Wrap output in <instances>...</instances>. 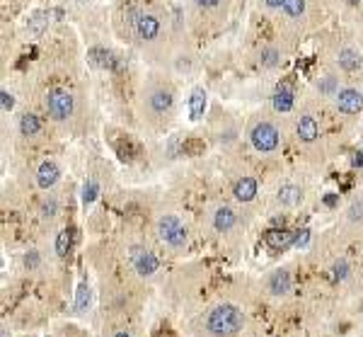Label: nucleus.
Masks as SVG:
<instances>
[{
	"label": "nucleus",
	"instance_id": "c756f323",
	"mask_svg": "<svg viewBox=\"0 0 363 337\" xmlns=\"http://www.w3.org/2000/svg\"><path fill=\"white\" fill-rule=\"evenodd\" d=\"M346 272H349V267H346V262L341 260V262H336L334 265V279H344L346 277Z\"/></svg>",
	"mask_w": 363,
	"mask_h": 337
},
{
	"label": "nucleus",
	"instance_id": "f704fd0d",
	"mask_svg": "<svg viewBox=\"0 0 363 337\" xmlns=\"http://www.w3.org/2000/svg\"><path fill=\"white\" fill-rule=\"evenodd\" d=\"M201 148H204V143H196V141H189V143L184 146V151H192V153H194V151H201Z\"/></svg>",
	"mask_w": 363,
	"mask_h": 337
},
{
	"label": "nucleus",
	"instance_id": "7c9ffc66",
	"mask_svg": "<svg viewBox=\"0 0 363 337\" xmlns=\"http://www.w3.org/2000/svg\"><path fill=\"white\" fill-rule=\"evenodd\" d=\"M276 92H293V80H291V78L281 80V83L276 85Z\"/></svg>",
	"mask_w": 363,
	"mask_h": 337
},
{
	"label": "nucleus",
	"instance_id": "6e6552de",
	"mask_svg": "<svg viewBox=\"0 0 363 337\" xmlns=\"http://www.w3.org/2000/svg\"><path fill=\"white\" fill-rule=\"evenodd\" d=\"M58 165L56 163H51V160H46V163H42L39 165V172H37V182H39V187L42 189H49V187H54V184L58 182Z\"/></svg>",
	"mask_w": 363,
	"mask_h": 337
},
{
	"label": "nucleus",
	"instance_id": "2eb2a0df",
	"mask_svg": "<svg viewBox=\"0 0 363 337\" xmlns=\"http://www.w3.org/2000/svg\"><path fill=\"white\" fill-rule=\"evenodd\" d=\"M300 199H303V192L298 187H293V184H283L279 189V201L283 206H298Z\"/></svg>",
	"mask_w": 363,
	"mask_h": 337
},
{
	"label": "nucleus",
	"instance_id": "b1692460",
	"mask_svg": "<svg viewBox=\"0 0 363 337\" xmlns=\"http://www.w3.org/2000/svg\"><path fill=\"white\" fill-rule=\"evenodd\" d=\"M283 10L291 15V17H300L305 13V0H286L283 3Z\"/></svg>",
	"mask_w": 363,
	"mask_h": 337
},
{
	"label": "nucleus",
	"instance_id": "423d86ee",
	"mask_svg": "<svg viewBox=\"0 0 363 337\" xmlns=\"http://www.w3.org/2000/svg\"><path fill=\"white\" fill-rule=\"evenodd\" d=\"M336 107H339V112L344 114H358L363 107V97L356 90H341L336 95Z\"/></svg>",
	"mask_w": 363,
	"mask_h": 337
},
{
	"label": "nucleus",
	"instance_id": "9b49d317",
	"mask_svg": "<svg viewBox=\"0 0 363 337\" xmlns=\"http://www.w3.org/2000/svg\"><path fill=\"white\" fill-rule=\"evenodd\" d=\"M204 109H206V92L201 87H196L194 92H192V97H189V114H192V119L199 122L204 117Z\"/></svg>",
	"mask_w": 363,
	"mask_h": 337
},
{
	"label": "nucleus",
	"instance_id": "0eeeda50",
	"mask_svg": "<svg viewBox=\"0 0 363 337\" xmlns=\"http://www.w3.org/2000/svg\"><path fill=\"white\" fill-rule=\"evenodd\" d=\"M133 29L140 39H155L157 32H160V22L155 20L153 15H138L133 20Z\"/></svg>",
	"mask_w": 363,
	"mask_h": 337
},
{
	"label": "nucleus",
	"instance_id": "cd10ccee",
	"mask_svg": "<svg viewBox=\"0 0 363 337\" xmlns=\"http://www.w3.org/2000/svg\"><path fill=\"white\" fill-rule=\"evenodd\" d=\"M0 104H3V109H5V112H10V109L15 107V97L8 92V90H3V92H0Z\"/></svg>",
	"mask_w": 363,
	"mask_h": 337
},
{
	"label": "nucleus",
	"instance_id": "f03ea898",
	"mask_svg": "<svg viewBox=\"0 0 363 337\" xmlns=\"http://www.w3.org/2000/svg\"><path fill=\"white\" fill-rule=\"evenodd\" d=\"M252 146H254L257 151H262V153L274 151V148L279 146V131H276V127L269 124V122L257 124L254 131H252Z\"/></svg>",
	"mask_w": 363,
	"mask_h": 337
},
{
	"label": "nucleus",
	"instance_id": "bb28decb",
	"mask_svg": "<svg viewBox=\"0 0 363 337\" xmlns=\"http://www.w3.org/2000/svg\"><path fill=\"white\" fill-rule=\"evenodd\" d=\"M334 90H336V80L332 78V75H327V78L320 83V92H324V95H332Z\"/></svg>",
	"mask_w": 363,
	"mask_h": 337
},
{
	"label": "nucleus",
	"instance_id": "20e7f679",
	"mask_svg": "<svg viewBox=\"0 0 363 337\" xmlns=\"http://www.w3.org/2000/svg\"><path fill=\"white\" fill-rule=\"evenodd\" d=\"M160 238L169 243L172 248H182L187 243V231H184V226L179 223L177 216H165L160 221Z\"/></svg>",
	"mask_w": 363,
	"mask_h": 337
},
{
	"label": "nucleus",
	"instance_id": "c85d7f7f",
	"mask_svg": "<svg viewBox=\"0 0 363 337\" xmlns=\"http://www.w3.org/2000/svg\"><path fill=\"white\" fill-rule=\"evenodd\" d=\"M307 240H310V231L303 228V231H298V233L293 236V245L295 248H303V245H307Z\"/></svg>",
	"mask_w": 363,
	"mask_h": 337
},
{
	"label": "nucleus",
	"instance_id": "4c0bfd02",
	"mask_svg": "<svg viewBox=\"0 0 363 337\" xmlns=\"http://www.w3.org/2000/svg\"><path fill=\"white\" fill-rule=\"evenodd\" d=\"M283 3H286V0H266V5H269V8H281Z\"/></svg>",
	"mask_w": 363,
	"mask_h": 337
},
{
	"label": "nucleus",
	"instance_id": "aec40b11",
	"mask_svg": "<svg viewBox=\"0 0 363 337\" xmlns=\"http://www.w3.org/2000/svg\"><path fill=\"white\" fill-rule=\"evenodd\" d=\"M90 286L87 284H80L78 286V291H75V308H78V313H85V310L90 308Z\"/></svg>",
	"mask_w": 363,
	"mask_h": 337
},
{
	"label": "nucleus",
	"instance_id": "e433bc0d",
	"mask_svg": "<svg viewBox=\"0 0 363 337\" xmlns=\"http://www.w3.org/2000/svg\"><path fill=\"white\" fill-rule=\"evenodd\" d=\"M324 204H327V206H334L336 197H334V194H327V197H324Z\"/></svg>",
	"mask_w": 363,
	"mask_h": 337
},
{
	"label": "nucleus",
	"instance_id": "c9c22d12",
	"mask_svg": "<svg viewBox=\"0 0 363 337\" xmlns=\"http://www.w3.org/2000/svg\"><path fill=\"white\" fill-rule=\"evenodd\" d=\"M54 211H56V201H49V204H44V216H54Z\"/></svg>",
	"mask_w": 363,
	"mask_h": 337
},
{
	"label": "nucleus",
	"instance_id": "2f4dec72",
	"mask_svg": "<svg viewBox=\"0 0 363 337\" xmlns=\"http://www.w3.org/2000/svg\"><path fill=\"white\" fill-rule=\"evenodd\" d=\"M358 218H363V201L351 206V221H358Z\"/></svg>",
	"mask_w": 363,
	"mask_h": 337
},
{
	"label": "nucleus",
	"instance_id": "a211bd4d",
	"mask_svg": "<svg viewBox=\"0 0 363 337\" xmlns=\"http://www.w3.org/2000/svg\"><path fill=\"white\" fill-rule=\"evenodd\" d=\"M150 107H153L157 114L167 112L169 107H172V95H169V92H165V90H157V92H153V97H150Z\"/></svg>",
	"mask_w": 363,
	"mask_h": 337
},
{
	"label": "nucleus",
	"instance_id": "f257e3e1",
	"mask_svg": "<svg viewBox=\"0 0 363 337\" xmlns=\"http://www.w3.org/2000/svg\"><path fill=\"white\" fill-rule=\"evenodd\" d=\"M242 327V313L235 306H218L209 315V330L218 337H233Z\"/></svg>",
	"mask_w": 363,
	"mask_h": 337
},
{
	"label": "nucleus",
	"instance_id": "ea45409f",
	"mask_svg": "<svg viewBox=\"0 0 363 337\" xmlns=\"http://www.w3.org/2000/svg\"><path fill=\"white\" fill-rule=\"evenodd\" d=\"M114 337H131V335H128V332H116Z\"/></svg>",
	"mask_w": 363,
	"mask_h": 337
},
{
	"label": "nucleus",
	"instance_id": "393cba45",
	"mask_svg": "<svg viewBox=\"0 0 363 337\" xmlns=\"http://www.w3.org/2000/svg\"><path fill=\"white\" fill-rule=\"evenodd\" d=\"M279 58H281V54L276 49H264V51H262V63H264L266 68H274V66L279 63Z\"/></svg>",
	"mask_w": 363,
	"mask_h": 337
},
{
	"label": "nucleus",
	"instance_id": "473e14b6",
	"mask_svg": "<svg viewBox=\"0 0 363 337\" xmlns=\"http://www.w3.org/2000/svg\"><path fill=\"white\" fill-rule=\"evenodd\" d=\"M25 265H27V267H37V265H39V255H37V253H29L27 257H25Z\"/></svg>",
	"mask_w": 363,
	"mask_h": 337
},
{
	"label": "nucleus",
	"instance_id": "58836bf2",
	"mask_svg": "<svg viewBox=\"0 0 363 337\" xmlns=\"http://www.w3.org/2000/svg\"><path fill=\"white\" fill-rule=\"evenodd\" d=\"M353 165H356V168H361V165H363V151H361V153H356V158H353Z\"/></svg>",
	"mask_w": 363,
	"mask_h": 337
},
{
	"label": "nucleus",
	"instance_id": "f8f14e48",
	"mask_svg": "<svg viewBox=\"0 0 363 337\" xmlns=\"http://www.w3.org/2000/svg\"><path fill=\"white\" fill-rule=\"evenodd\" d=\"M257 194V182L252 177H242L238 184H235V199L238 201H252Z\"/></svg>",
	"mask_w": 363,
	"mask_h": 337
},
{
	"label": "nucleus",
	"instance_id": "dca6fc26",
	"mask_svg": "<svg viewBox=\"0 0 363 337\" xmlns=\"http://www.w3.org/2000/svg\"><path fill=\"white\" fill-rule=\"evenodd\" d=\"M269 289H271V294H286V291H291V274L288 272H276L274 277H271V281H269Z\"/></svg>",
	"mask_w": 363,
	"mask_h": 337
},
{
	"label": "nucleus",
	"instance_id": "1a4fd4ad",
	"mask_svg": "<svg viewBox=\"0 0 363 337\" xmlns=\"http://www.w3.org/2000/svg\"><path fill=\"white\" fill-rule=\"evenodd\" d=\"M87 58H90V63L92 66H97V68L102 70H114L116 68V58H114L112 51H107V49H90V54H87Z\"/></svg>",
	"mask_w": 363,
	"mask_h": 337
},
{
	"label": "nucleus",
	"instance_id": "412c9836",
	"mask_svg": "<svg viewBox=\"0 0 363 337\" xmlns=\"http://www.w3.org/2000/svg\"><path fill=\"white\" fill-rule=\"evenodd\" d=\"M70 245H73V231H61L58 233V238H56V253H58V257H66L68 255V250H70Z\"/></svg>",
	"mask_w": 363,
	"mask_h": 337
},
{
	"label": "nucleus",
	"instance_id": "ddd939ff",
	"mask_svg": "<svg viewBox=\"0 0 363 337\" xmlns=\"http://www.w3.org/2000/svg\"><path fill=\"white\" fill-rule=\"evenodd\" d=\"M298 136H300V141H305V143L315 141L317 139V122H315L312 117H300V122H298Z\"/></svg>",
	"mask_w": 363,
	"mask_h": 337
},
{
	"label": "nucleus",
	"instance_id": "79ce46f5",
	"mask_svg": "<svg viewBox=\"0 0 363 337\" xmlns=\"http://www.w3.org/2000/svg\"><path fill=\"white\" fill-rule=\"evenodd\" d=\"M80 3H83V0H80Z\"/></svg>",
	"mask_w": 363,
	"mask_h": 337
},
{
	"label": "nucleus",
	"instance_id": "a878e982",
	"mask_svg": "<svg viewBox=\"0 0 363 337\" xmlns=\"http://www.w3.org/2000/svg\"><path fill=\"white\" fill-rule=\"evenodd\" d=\"M97 197V182H87L83 189V204H92Z\"/></svg>",
	"mask_w": 363,
	"mask_h": 337
},
{
	"label": "nucleus",
	"instance_id": "72a5a7b5",
	"mask_svg": "<svg viewBox=\"0 0 363 337\" xmlns=\"http://www.w3.org/2000/svg\"><path fill=\"white\" fill-rule=\"evenodd\" d=\"M218 3H221V0H196L199 8H216Z\"/></svg>",
	"mask_w": 363,
	"mask_h": 337
},
{
	"label": "nucleus",
	"instance_id": "6ab92c4d",
	"mask_svg": "<svg viewBox=\"0 0 363 337\" xmlns=\"http://www.w3.org/2000/svg\"><path fill=\"white\" fill-rule=\"evenodd\" d=\"M39 129H42V122H39L37 114H25V117H22V122H20V131H22L25 136H37Z\"/></svg>",
	"mask_w": 363,
	"mask_h": 337
},
{
	"label": "nucleus",
	"instance_id": "7ed1b4c3",
	"mask_svg": "<svg viewBox=\"0 0 363 337\" xmlns=\"http://www.w3.org/2000/svg\"><path fill=\"white\" fill-rule=\"evenodd\" d=\"M46 107H49V114L63 122L73 114V95L66 92V90H51L49 92V99H46Z\"/></svg>",
	"mask_w": 363,
	"mask_h": 337
},
{
	"label": "nucleus",
	"instance_id": "4468645a",
	"mask_svg": "<svg viewBox=\"0 0 363 337\" xmlns=\"http://www.w3.org/2000/svg\"><path fill=\"white\" fill-rule=\"evenodd\" d=\"M235 221H238V216L233 213L230 209H218L216 211V216H213V226H216V231H221V233H225V231H230L233 226H235Z\"/></svg>",
	"mask_w": 363,
	"mask_h": 337
},
{
	"label": "nucleus",
	"instance_id": "f3484780",
	"mask_svg": "<svg viewBox=\"0 0 363 337\" xmlns=\"http://www.w3.org/2000/svg\"><path fill=\"white\" fill-rule=\"evenodd\" d=\"M339 66L344 70H356L361 66V54L353 49H341L339 51Z\"/></svg>",
	"mask_w": 363,
	"mask_h": 337
},
{
	"label": "nucleus",
	"instance_id": "a19ab883",
	"mask_svg": "<svg viewBox=\"0 0 363 337\" xmlns=\"http://www.w3.org/2000/svg\"><path fill=\"white\" fill-rule=\"evenodd\" d=\"M349 3H358V0H349Z\"/></svg>",
	"mask_w": 363,
	"mask_h": 337
},
{
	"label": "nucleus",
	"instance_id": "4be33fe9",
	"mask_svg": "<svg viewBox=\"0 0 363 337\" xmlns=\"http://www.w3.org/2000/svg\"><path fill=\"white\" fill-rule=\"evenodd\" d=\"M46 25H49V13H37L29 20V34H32V37H39Z\"/></svg>",
	"mask_w": 363,
	"mask_h": 337
},
{
	"label": "nucleus",
	"instance_id": "39448f33",
	"mask_svg": "<svg viewBox=\"0 0 363 337\" xmlns=\"http://www.w3.org/2000/svg\"><path fill=\"white\" fill-rule=\"evenodd\" d=\"M131 257H133V267L138 274L143 277H150L157 272V257L153 253H148V250H140V248H133L131 250Z\"/></svg>",
	"mask_w": 363,
	"mask_h": 337
},
{
	"label": "nucleus",
	"instance_id": "5701e85b",
	"mask_svg": "<svg viewBox=\"0 0 363 337\" xmlns=\"http://www.w3.org/2000/svg\"><path fill=\"white\" fill-rule=\"evenodd\" d=\"M293 107V92H276L274 95V109L276 112H288Z\"/></svg>",
	"mask_w": 363,
	"mask_h": 337
},
{
	"label": "nucleus",
	"instance_id": "9d476101",
	"mask_svg": "<svg viewBox=\"0 0 363 337\" xmlns=\"http://www.w3.org/2000/svg\"><path fill=\"white\" fill-rule=\"evenodd\" d=\"M293 236L295 233H288V231H279V228H271L266 233V245L274 248V250H283L288 245H293Z\"/></svg>",
	"mask_w": 363,
	"mask_h": 337
}]
</instances>
